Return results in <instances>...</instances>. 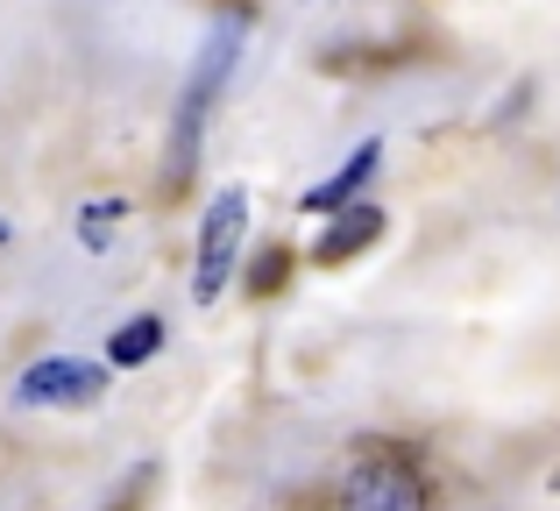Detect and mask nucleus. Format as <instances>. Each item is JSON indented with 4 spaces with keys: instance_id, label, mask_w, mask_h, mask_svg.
Wrapping results in <instances>:
<instances>
[{
    "instance_id": "6e6552de",
    "label": "nucleus",
    "mask_w": 560,
    "mask_h": 511,
    "mask_svg": "<svg viewBox=\"0 0 560 511\" xmlns=\"http://www.w3.org/2000/svg\"><path fill=\"white\" fill-rule=\"evenodd\" d=\"M291 277V249H270V256H256V270H248V284L256 291H277Z\"/></svg>"
},
{
    "instance_id": "7ed1b4c3",
    "label": "nucleus",
    "mask_w": 560,
    "mask_h": 511,
    "mask_svg": "<svg viewBox=\"0 0 560 511\" xmlns=\"http://www.w3.org/2000/svg\"><path fill=\"white\" fill-rule=\"evenodd\" d=\"M341 511H433V490H425L419 462L390 448V455L355 462V476L341 484Z\"/></svg>"
},
{
    "instance_id": "0eeeda50",
    "label": "nucleus",
    "mask_w": 560,
    "mask_h": 511,
    "mask_svg": "<svg viewBox=\"0 0 560 511\" xmlns=\"http://www.w3.org/2000/svg\"><path fill=\"white\" fill-rule=\"evenodd\" d=\"M156 348H164V320H156V313H142V320H121V327H114L107 362H114V370H136V362H150Z\"/></svg>"
},
{
    "instance_id": "9d476101",
    "label": "nucleus",
    "mask_w": 560,
    "mask_h": 511,
    "mask_svg": "<svg viewBox=\"0 0 560 511\" xmlns=\"http://www.w3.org/2000/svg\"><path fill=\"white\" fill-rule=\"evenodd\" d=\"M0 235H8V228H0Z\"/></svg>"
},
{
    "instance_id": "20e7f679",
    "label": "nucleus",
    "mask_w": 560,
    "mask_h": 511,
    "mask_svg": "<svg viewBox=\"0 0 560 511\" xmlns=\"http://www.w3.org/2000/svg\"><path fill=\"white\" fill-rule=\"evenodd\" d=\"M100 384H107V376H100L93 362H79V356H43V362H28V370H22L14 398H22V405H93Z\"/></svg>"
},
{
    "instance_id": "f257e3e1",
    "label": "nucleus",
    "mask_w": 560,
    "mask_h": 511,
    "mask_svg": "<svg viewBox=\"0 0 560 511\" xmlns=\"http://www.w3.org/2000/svg\"><path fill=\"white\" fill-rule=\"evenodd\" d=\"M234 50H242V22H220L213 36L199 43V57H191V79L178 93V128H171V185H185L191 171H199V136H206L213 100H220V85H228V71H234Z\"/></svg>"
},
{
    "instance_id": "f03ea898",
    "label": "nucleus",
    "mask_w": 560,
    "mask_h": 511,
    "mask_svg": "<svg viewBox=\"0 0 560 511\" xmlns=\"http://www.w3.org/2000/svg\"><path fill=\"white\" fill-rule=\"evenodd\" d=\"M242 228H248V193L242 185L213 193V207H206V221H199V263H191V299L199 305H213L220 291H228L234 256H242Z\"/></svg>"
},
{
    "instance_id": "423d86ee",
    "label": "nucleus",
    "mask_w": 560,
    "mask_h": 511,
    "mask_svg": "<svg viewBox=\"0 0 560 511\" xmlns=\"http://www.w3.org/2000/svg\"><path fill=\"white\" fill-rule=\"evenodd\" d=\"M376 164H383V142H355V150H348V164L305 193V213H341V207H355V193L376 178Z\"/></svg>"
},
{
    "instance_id": "39448f33",
    "label": "nucleus",
    "mask_w": 560,
    "mask_h": 511,
    "mask_svg": "<svg viewBox=\"0 0 560 511\" xmlns=\"http://www.w3.org/2000/svg\"><path fill=\"white\" fill-rule=\"evenodd\" d=\"M383 228H390L383 207H362V199H355V207L327 213V228H319V242H313V263H327V270H334V263H355L362 249L383 242Z\"/></svg>"
},
{
    "instance_id": "1a4fd4ad",
    "label": "nucleus",
    "mask_w": 560,
    "mask_h": 511,
    "mask_svg": "<svg viewBox=\"0 0 560 511\" xmlns=\"http://www.w3.org/2000/svg\"><path fill=\"white\" fill-rule=\"evenodd\" d=\"M107 221H121V199H107V207H85V249H107V235H114Z\"/></svg>"
}]
</instances>
